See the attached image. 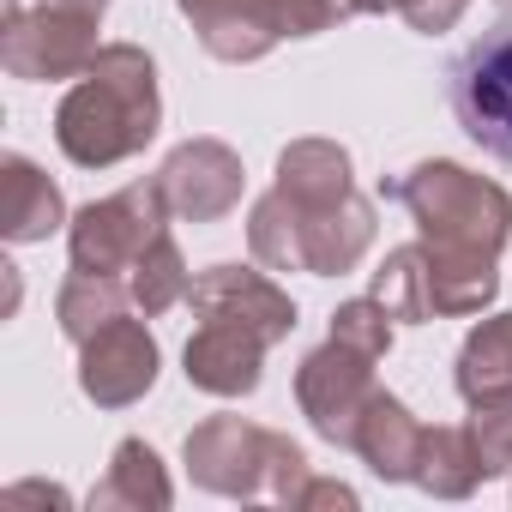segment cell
Returning a JSON list of instances; mask_svg holds the SVG:
<instances>
[{
	"instance_id": "obj_1",
	"label": "cell",
	"mask_w": 512,
	"mask_h": 512,
	"mask_svg": "<svg viewBox=\"0 0 512 512\" xmlns=\"http://www.w3.org/2000/svg\"><path fill=\"white\" fill-rule=\"evenodd\" d=\"M163 127L157 61L139 43H103V55L67 85L55 109V145L79 169H115L139 157Z\"/></svg>"
},
{
	"instance_id": "obj_2",
	"label": "cell",
	"mask_w": 512,
	"mask_h": 512,
	"mask_svg": "<svg viewBox=\"0 0 512 512\" xmlns=\"http://www.w3.org/2000/svg\"><path fill=\"white\" fill-rule=\"evenodd\" d=\"M392 199H404L422 247L446 260H500V247L512 241V193L464 163L428 157L392 181Z\"/></svg>"
},
{
	"instance_id": "obj_3",
	"label": "cell",
	"mask_w": 512,
	"mask_h": 512,
	"mask_svg": "<svg viewBox=\"0 0 512 512\" xmlns=\"http://www.w3.org/2000/svg\"><path fill=\"white\" fill-rule=\"evenodd\" d=\"M181 458H187L193 488L223 494V500H278V506H296V494L314 476L308 452L290 434L260 428V422H241V416H205L187 434Z\"/></svg>"
},
{
	"instance_id": "obj_4",
	"label": "cell",
	"mask_w": 512,
	"mask_h": 512,
	"mask_svg": "<svg viewBox=\"0 0 512 512\" xmlns=\"http://www.w3.org/2000/svg\"><path fill=\"white\" fill-rule=\"evenodd\" d=\"M97 25L103 13H85V7H55V0H7L0 13V67L25 85H61V79H79L103 43H97Z\"/></svg>"
},
{
	"instance_id": "obj_5",
	"label": "cell",
	"mask_w": 512,
	"mask_h": 512,
	"mask_svg": "<svg viewBox=\"0 0 512 512\" xmlns=\"http://www.w3.org/2000/svg\"><path fill=\"white\" fill-rule=\"evenodd\" d=\"M169 199L151 181H127L109 199H91L73 211L67 223V253H73V272H97V278H127L133 260L169 229Z\"/></svg>"
},
{
	"instance_id": "obj_6",
	"label": "cell",
	"mask_w": 512,
	"mask_h": 512,
	"mask_svg": "<svg viewBox=\"0 0 512 512\" xmlns=\"http://www.w3.org/2000/svg\"><path fill=\"white\" fill-rule=\"evenodd\" d=\"M446 79H452V115L470 133V145L512 163V19L482 31L452 61Z\"/></svg>"
},
{
	"instance_id": "obj_7",
	"label": "cell",
	"mask_w": 512,
	"mask_h": 512,
	"mask_svg": "<svg viewBox=\"0 0 512 512\" xmlns=\"http://www.w3.org/2000/svg\"><path fill=\"white\" fill-rule=\"evenodd\" d=\"M374 398V356L344 344V338H326L320 350L302 356L296 368V404L308 416V428L326 440V446H350L356 440V422Z\"/></svg>"
},
{
	"instance_id": "obj_8",
	"label": "cell",
	"mask_w": 512,
	"mask_h": 512,
	"mask_svg": "<svg viewBox=\"0 0 512 512\" xmlns=\"http://www.w3.org/2000/svg\"><path fill=\"white\" fill-rule=\"evenodd\" d=\"M157 368H163V350L151 338L145 320H109L103 332H91L79 344V392L97 404V410H127L139 404L151 386H157Z\"/></svg>"
},
{
	"instance_id": "obj_9",
	"label": "cell",
	"mask_w": 512,
	"mask_h": 512,
	"mask_svg": "<svg viewBox=\"0 0 512 512\" xmlns=\"http://www.w3.org/2000/svg\"><path fill=\"white\" fill-rule=\"evenodd\" d=\"M157 187H163V199H169V211L181 223H217V217H229L241 205L247 169L223 139H187V145H175L163 157Z\"/></svg>"
},
{
	"instance_id": "obj_10",
	"label": "cell",
	"mask_w": 512,
	"mask_h": 512,
	"mask_svg": "<svg viewBox=\"0 0 512 512\" xmlns=\"http://www.w3.org/2000/svg\"><path fill=\"white\" fill-rule=\"evenodd\" d=\"M193 314L199 320H229V326H247L260 332L266 344H284L296 332V302L290 290L272 278V272H253V266H211L193 278L187 290Z\"/></svg>"
},
{
	"instance_id": "obj_11",
	"label": "cell",
	"mask_w": 512,
	"mask_h": 512,
	"mask_svg": "<svg viewBox=\"0 0 512 512\" xmlns=\"http://www.w3.org/2000/svg\"><path fill=\"white\" fill-rule=\"evenodd\" d=\"M266 338L247 332V326H229V320H199V332L187 338L181 350V374L193 392H211V398H247L260 392V374H266Z\"/></svg>"
},
{
	"instance_id": "obj_12",
	"label": "cell",
	"mask_w": 512,
	"mask_h": 512,
	"mask_svg": "<svg viewBox=\"0 0 512 512\" xmlns=\"http://www.w3.org/2000/svg\"><path fill=\"white\" fill-rule=\"evenodd\" d=\"M181 19L193 25L199 49L223 67L266 61L284 43L278 0H181Z\"/></svg>"
},
{
	"instance_id": "obj_13",
	"label": "cell",
	"mask_w": 512,
	"mask_h": 512,
	"mask_svg": "<svg viewBox=\"0 0 512 512\" xmlns=\"http://www.w3.org/2000/svg\"><path fill=\"white\" fill-rule=\"evenodd\" d=\"M302 211V253H308V272L314 278H344L362 266V253L374 247V205L362 193L326 205V211Z\"/></svg>"
},
{
	"instance_id": "obj_14",
	"label": "cell",
	"mask_w": 512,
	"mask_h": 512,
	"mask_svg": "<svg viewBox=\"0 0 512 512\" xmlns=\"http://www.w3.org/2000/svg\"><path fill=\"white\" fill-rule=\"evenodd\" d=\"M0 193H7V205H0V217H7V223H0V229H7L13 247H37V241H49L55 229L73 223L61 187H55L25 151H7V157H0Z\"/></svg>"
},
{
	"instance_id": "obj_15",
	"label": "cell",
	"mask_w": 512,
	"mask_h": 512,
	"mask_svg": "<svg viewBox=\"0 0 512 512\" xmlns=\"http://www.w3.org/2000/svg\"><path fill=\"white\" fill-rule=\"evenodd\" d=\"M350 452L380 476V482H410L416 476V452H422V422L410 416L404 398H392L386 386H374L362 422H356V440Z\"/></svg>"
},
{
	"instance_id": "obj_16",
	"label": "cell",
	"mask_w": 512,
	"mask_h": 512,
	"mask_svg": "<svg viewBox=\"0 0 512 512\" xmlns=\"http://www.w3.org/2000/svg\"><path fill=\"white\" fill-rule=\"evenodd\" d=\"M272 187L290 193L308 211H326V205H338V199L356 193V169H350V151L338 139H296V145H284Z\"/></svg>"
},
{
	"instance_id": "obj_17",
	"label": "cell",
	"mask_w": 512,
	"mask_h": 512,
	"mask_svg": "<svg viewBox=\"0 0 512 512\" xmlns=\"http://www.w3.org/2000/svg\"><path fill=\"white\" fill-rule=\"evenodd\" d=\"M422 494L434 500H464L488 482L482 470V446L470 434V422H434L422 428V452H416V476H410Z\"/></svg>"
},
{
	"instance_id": "obj_18",
	"label": "cell",
	"mask_w": 512,
	"mask_h": 512,
	"mask_svg": "<svg viewBox=\"0 0 512 512\" xmlns=\"http://www.w3.org/2000/svg\"><path fill=\"white\" fill-rule=\"evenodd\" d=\"M169 500H175V482H169L163 458L145 440H121L109 452L103 482L91 488V506L97 512H163Z\"/></svg>"
},
{
	"instance_id": "obj_19",
	"label": "cell",
	"mask_w": 512,
	"mask_h": 512,
	"mask_svg": "<svg viewBox=\"0 0 512 512\" xmlns=\"http://www.w3.org/2000/svg\"><path fill=\"white\" fill-rule=\"evenodd\" d=\"M398 326H428V320H440L434 314V272H428V247L422 241H404V247H392L386 260H380V272H374V290H368Z\"/></svg>"
},
{
	"instance_id": "obj_20",
	"label": "cell",
	"mask_w": 512,
	"mask_h": 512,
	"mask_svg": "<svg viewBox=\"0 0 512 512\" xmlns=\"http://www.w3.org/2000/svg\"><path fill=\"white\" fill-rule=\"evenodd\" d=\"M247 247L266 272H308V253H302V211L290 193H260L247 211Z\"/></svg>"
},
{
	"instance_id": "obj_21",
	"label": "cell",
	"mask_w": 512,
	"mask_h": 512,
	"mask_svg": "<svg viewBox=\"0 0 512 512\" xmlns=\"http://www.w3.org/2000/svg\"><path fill=\"white\" fill-rule=\"evenodd\" d=\"M127 290H133V308L145 314V320H157V314H169L175 302H187V290H193V272H187V253H181V241L163 229L139 260H133V272H127Z\"/></svg>"
},
{
	"instance_id": "obj_22",
	"label": "cell",
	"mask_w": 512,
	"mask_h": 512,
	"mask_svg": "<svg viewBox=\"0 0 512 512\" xmlns=\"http://www.w3.org/2000/svg\"><path fill=\"white\" fill-rule=\"evenodd\" d=\"M127 308H133L127 278H97V272H73V278L61 284V296H55V320H61V332H67L73 344H85L91 332H103V326L121 320Z\"/></svg>"
},
{
	"instance_id": "obj_23",
	"label": "cell",
	"mask_w": 512,
	"mask_h": 512,
	"mask_svg": "<svg viewBox=\"0 0 512 512\" xmlns=\"http://www.w3.org/2000/svg\"><path fill=\"white\" fill-rule=\"evenodd\" d=\"M506 380H512V314H488V320L470 326V338L458 350V368H452V386L470 404V398H482Z\"/></svg>"
},
{
	"instance_id": "obj_24",
	"label": "cell",
	"mask_w": 512,
	"mask_h": 512,
	"mask_svg": "<svg viewBox=\"0 0 512 512\" xmlns=\"http://www.w3.org/2000/svg\"><path fill=\"white\" fill-rule=\"evenodd\" d=\"M470 434L482 446V470L488 476H506L512 470V380L470 398Z\"/></svg>"
},
{
	"instance_id": "obj_25",
	"label": "cell",
	"mask_w": 512,
	"mask_h": 512,
	"mask_svg": "<svg viewBox=\"0 0 512 512\" xmlns=\"http://www.w3.org/2000/svg\"><path fill=\"white\" fill-rule=\"evenodd\" d=\"M392 326H398V320H392L374 296H350V302L332 308V332H326V338H344V344H356V350H368V356L380 362V356L392 350Z\"/></svg>"
},
{
	"instance_id": "obj_26",
	"label": "cell",
	"mask_w": 512,
	"mask_h": 512,
	"mask_svg": "<svg viewBox=\"0 0 512 512\" xmlns=\"http://www.w3.org/2000/svg\"><path fill=\"white\" fill-rule=\"evenodd\" d=\"M308 506H356V488L332 482V476H308V488L296 494V512H308Z\"/></svg>"
},
{
	"instance_id": "obj_27",
	"label": "cell",
	"mask_w": 512,
	"mask_h": 512,
	"mask_svg": "<svg viewBox=\"0 0 512 512\" xmlns=\"http://www.w3.org/2000/svg\"><path fill=\"white\" fill-rule=\"evenodd\" d=\"M13 500H49V506H67V488H55V482H19V488H7Z\"/></svg>"
},
{
	"instance_id": "obj_28",
	"label": "cell",
	"mask_w": 512,
	"mask_h": 512,
	"mask_svg": "<svg viewBox=\"0 0 512 512\" xmlns=\"http://www.w3.org/2000/svg\"><path fill=\"white\" fill-rule=\"evenodd\" d=\"M55 7H85V13H109V0H55Z\"/></svg>"
},
{
	"instance_id": "obj_29",
	"label": "cell",
	"mask_w": 512,
	"mask_h": 512,
	"mask_svg": "<svg viewBox=\"0 0 512 512\" xmlns=\"http://www.w3.org/2000/svg\"><path fill=\"white\" fill-rule=\"evenodd\" d=\"M500 7H512V0H500Z\"/></svg>"
},
{
	"instance_id": "obj_30",
	"label": "cell",
	"mask_w": 512,
	"mask_h": 512,
	"mask_svg": "<svg viewBox=\"0 0 512 512\" xmlns=\"http://www.w3.org/2000/svg\"><path fill=\"white\" fill-rule=\"evenodd\" d=\"M344 13H350V0H344Z\"/></svg>"
}]
</instances>
